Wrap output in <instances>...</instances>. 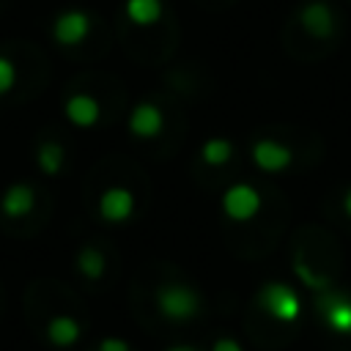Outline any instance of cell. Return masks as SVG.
Wrapping results in <instances>:
<instances>
[{"label":"cell","instance_id":"1","mask_svg":"<svg viewBox=\"0 0 351 351\" xmlns=\"http://www.w3.org/2000/svg\"><path fill=\"white\" fill-rule=\"evenodd\" d=\"M154 304L165 321L189 324L203 310V296L186 282H162L154 291Z\"/></svg>","mask_w":351,"mask_h":351},{"label":"cell","instance_id":"2","mask_svg":"<svg viewBox=\"0 0 351 351\" xmlns=\"http://www.w3.org/2000/svg\"><path fill=\"white\" fill-rule=\"evenodd\" d=\"M255 302L277 324H296L302 318V296L288 282H280V280L263 282Z\"/></svg>","mask_w":351,"mask_h":351},{"label":"cell","instance_id":"3","mask_svg":"<svg viewBox=\"0 0 351 351\" xmlns=\"http://www.w3.org/2000/svg\"><path fill=\"white\" fill-rule=\"evenodd\" d=\"M222 214L230 219V222H250L261 214L263 208V197L261 192L247 184V181H239V184H230L225 192H222Z\"/></svg>","mask_w":351,"mask_h":351},{"label":"cell","instance_id":"4","mask_svg":"<svg viewBox=\"0 0 351 351\" xmlns=\"http://www.w3.org/2000/svg\"><path fill=\"white\" fill-rule=\"evenodd\" d=\"M315 310L321 313L324 324L335 335H351V296L343 291H321L315 293Z\"/></svg>","mask_w":351,"mask_h":351},{"label":"cell","instance_id":"5","mask_svg":"<svg viewBox=\"0 0 351 351\" xmlns=\"http://www.w3.org/2000/svg\"><path fill=\"white\" fill-rule=\"evenodd\" d=\"M299 27L315 38V41H326L335 36L337 30V19H335V11L326 0H307L302 8H299Z\"/></svg>","mask_w":351,"mask_h":351},{"label":"cell","instance_id":"6","mask_svg":"<svg viewBox=\"0 0 351 351\" xmlns=\"http://www.w3.org/2000/svg\"><path fill=\"white\" fill-rule=\"evenodd\" d=\"M96 211H99V217L107 225H123V222H129L134 217V195H132V189L123 186V184L107 186L99 195Z\"/></svg>","mask_w":351,"mask_h":351},{"label":"cell","instance_id":"7","mask_svg":"<svg viewBox=\"0 0 351 351\" xmlns=\"http://www.w3.org/2000/svg\"><path fill=\"white\" fill-rule=\"evenodd\" d=\"M90 36V14L82 8H66L52 22V38L60 47H77Z\"/></svg>","mask_w":351,"mask_h":351},{"label":"cell","instance_id":"8","mask_svg":"<svg viewBox=\"0 0 351 351\" xmlns=\"http://www.w3.org/2000/svg\"><path fill=\"white\" fill-rule=\"evenodd\" d=\"M165 123H167L165 110L159 104H154V101H137L132 107V112H129V121H126L129 134L137 137V140H154V137H159L165 132Z\"/></svg>","mask_w":351,"mask_h":351},{"label":"cell","instance_id":"9","mask_svg":"<svg viewBox=\"0 0 351 351\" xmlns=\"http://www.w3.org/2000/svg\"><path fill=\"white\" fill-rule=\"evenodd\" d=\"M250 156H252L255 167L263 170V173H282L293 165V151L285 143L274 140V137L255 140L252 148H250Z\"/></svg>","mask_w":351,"mask_h":351},{"label":"cell","instance_id":"10","mask_svg":"<svg viewBox=\"0 0 351 351\" xmlns=\"http://www.w3.org/2000/svg\"><path fill=\"white\" fill-rule=\"evenodd\" d=\"M63 115L77 129H93L101 121V104L90 93H71L63 101Z\"/></svg>","mask_w":351,"mask_h":351},{"label":"cell","instance_id":"11","mask_svg":"<svg viewBox=\"0 0 351 351\" xmlns=\"http://www.w3.org/2000/svg\"><path fill=\"white\" fill-rule=\"evenodd\" d=\"M36 208V189L25 181H14L5 186V192L0 195V211L8 219H22L27 214H33Z\"/></svg>","mask_w":351,"mask_h":351},{"label":"cell","instance_id":"12","mask_svg":"<svg viewBox=\"0 0 351 351\" xmlns=\"http://www.w3.org/2000/svg\"><path fill=\"white\" fill-rule=\"evenodd\" d=\"M82 337V324L69 315V313H58L47 321V340L55 346V348H71L77 346Z\"/></svg>","mask_w":351,"mask_h":351},{"label":"cell","instance_id":"13","mask_svg":"<svg viewBox=\"0 0 351 351\" xmlns=\"http://www.w3.org/2000/svg\"><path fill=\"white\" fill-rule=\"evenodd\" d=\"M123 14L134 27H154L165 16L162 0H123Z\"/></svg>","mask_w":351,"mask_h":351},{"label":"cell","instance_id":"14","mask_svg":"<svg viewBox=\"0 0 351 351\" xmlns=\"http://www.w3.org/2000/svg\"><path fill=\"white\" fill-rule=\"evenodd\" d=\"M63 165H66V151H63V145H60L58 140H44V143H38V148H36V167H38L44 176H49V178L60 176Z\"/></svg>","mask_w":351,"mask_h":351},{"label":"cell","instance_id":"15","mask_svg":"<svg viewBox=\"0 0 351 351\" xmlns=\"http://www.w3.org/2000/svg\"><path fill=\"white\" fill-rule=\"evenodd\" d=\"M74 266H77V271L85 280H101L104 277V269H107V258H104V252L99 247L85 244V247H80V252L74 258Z\"/></svg>","mask_w":351,"mask_h":351},{"label":"cell","instance_id":"16","mask_svg":"<svg viewBox=\"0 0 351 351\" xmlns=\"http://www.w3.org/2000/svg\"><path fill=\"white\" fill-rule=\"evenodd\" d=\"M233 151L236 148H233V143L228 137H208L200 145V162L208 165V167H222V165H228L233 159Z\"/></svg>","mask_w":351,"mask_h":351},{"label":"cell","instance_id":"17","mask_svg":"<svg viewBox=\"0 0 351 351\" xmlns=\"http://www.w3.org/2000/svg\"><path fill=\"white\" fill-rule=\"evenodd\" d=\"M293 271H296V277L302 280V285H307L310 291H315V293H321V291H326L332 282H329V277H324V274H315V269L310 266V263H304L302 258H296L293 261Z\"/></svg>","mask_w":351,"mask_h":351},{"label":"cell","instance_id":"18","mask_svg":"<svg viewBox=\"0 0 351 351\" xmlns=\"http://www.w3.org/2000/svg\"><path fill=\"white\" fill-rule=\"evenodd\" d=\"M16 77H19V71H16L14 60H11V58H5V55H0V96H5V93H11V90H14Z\"/></svg>","mask_w":351,"mask_h":351},{"label":"cell","instance_id":"19","mask_svg":"<svg viewBox=\"0 0 351 351\" xmlns=\"http://www.w3.org/2000/svg\"><path fill=\"white\" fill-rule=\"evenodd\" d=\"M96 351H132V346L123 340V337H115V335H107L99 340Z\"/></svg>","mask_w":351,"mask_h":351},{"label":"cell","instance_id":"20","mask_svg":"<svg viewBox=\"0 0 351 351\" xmlns=\"http://www.w3.org/2000/svg\"><path fill=\"white\" fill-rule=\"evenodd\" d=\"M211 351H244V346L236 340V337H217L214 343H211Z\"/></svg>","mask_w":351,"mask_h":351},{"label":"cell","instance_id":"21","mask_svg":"<svg viewBox=\"0 0 351 351\" xmlns=\"http://www.w3.org/2000/svg\"><path fill=\"white\" fill-rule=\"evenodd\" d=\"M343 211H346V217L351 219V186H348L346 195H343Z\"/></svg>","mask_w":351,"mask_h":351},{"label":"cell","instance_id":"22","mask_svg":"<svg viewBox=\"0 0 351 351\" xmlns=\"http://www.w3.org/2000/svg\"><path fill=\"white\" fill-rule=\"evenodd\" d=\"M165 351H197L195 346H167Z\"/></svg>","mask_w":351,"mask_h":351}]
</instances>
